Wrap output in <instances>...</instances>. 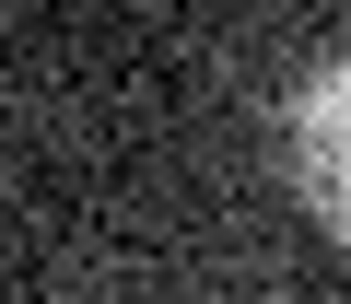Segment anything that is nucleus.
<instances>
[{
    "mask_svg": "<svg viewBox=\"0 0 351 304\" xmlns=\"http://www.w3.org/2000/svg\"><path fill=\"white\" fill-rule=\"evenodd\" d=\"M281 164H293V199L351 246V47H328L293 105H281Z\"/></svg>",
    "mask_w": 351,
    "mask_h": 304,
    "instance_id": "obj_1",
    "label": "nucleus"
}]
</instances>
